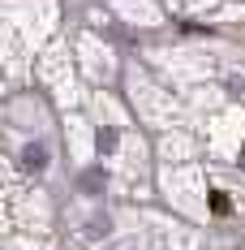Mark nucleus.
I'll return each instance as SVG.
<instances>
[{"mask_svg":"<svg viewBox=\"0 0 245 250\" xmlns=\"http://www.w3.org/2000/svg\"><path fill=\"white\" fill-rule=\"evenodd\" d=\"M164 186H168V199H176L185 211H194V216H202V203H198V177L185 173V168H176V173H164Z\"/></svg>","mask_w":245,"mask_h":250,"instance_id":"nucleus-1","label":"nucleus"},{"mask_svg":"<svg viewBox=\"0 0 245 250\" xmlns=\"http://www.w3.org/2000/svg\"><path fill=\"white\" fill-rule=\"evenodd\" d=\"M69 143H74V155H77V160H86V155H91V147H95L91 129H86L82 121H69Z\"/></svg>","mask_w":245,"mask_h":250,"instance_id":"nucleus-2","label":"nucleus"},{"mask_svg":"<svg viewBox=\"0 0 245 250\" xmlns=\"http://www.w3.org/2000/svg\"><path fill=\"white\" fill-rule=\"evenodd\" d=\"M82 52H86V69L95 78H103L108 69H112V61H108V52L103 48H95V43H82Z\"/></svg>","mask_w":245,"mask_h":250,"instance_id":"nucleus-3","label":"nucleus"},{"mask_svg":"<svg viewBox=\"0 0 245 250\" xmlns=\"http://www.w3.org/2000/svg\"><path fill=\"white\" fill-rule=\"evenodd\" d=\"M164 155H176V160H181V155H189V143H185V138H181V134H176V138H168V143H164Z\"/></svg>","mask_w":245,"mask_h":250,"instance_id":"nucleus-4","label":"nucleus"}]
</instances>
